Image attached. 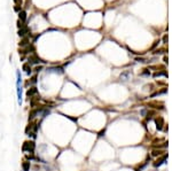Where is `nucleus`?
Wrapping results in <instances>:
<instances>
[{"mask_svg":"<svg viewBox=\"0 0 172 171\" xmlns=\"http://www.w3.org/2000/svg\"><path fill=\"white\" fill-rule=\"evenodd\" d=\"M23 69L24 70H27L28 75H30V72H31V68H30V63H25L23 66Z\"/></svg>","mask_w":172,"mask_h":171,"instance_id":"8","label":"nucleus"},{"mask_svg":"<svg viewBox=\"0 0 172 171\" xmlns=\"http://www.w3.org/2000/svg\"><path fill=\"white\" fill-rule=\"evenodd\" d=\"M27 34H28V29L25 27H22L20 29V31H18V36H20V37H24Z\"/></svg>","mask_w":172,"mask_h":171,"instance_id":"5","label":"nucleus"},{"mask_svg":"<svg viewBox=\"0 0 172 171\" xmlns=\"http://www.w3.org/2000/svg\"><path fill=\"white\" fill-rule=\"evenodd\" d=\"M156 126H157V129L158 130H162L163 129V118H157L156 120Z\"/></svg>","mask_w":172,"mask_h":171,"instance_id":"7","label":"nucleus"},{"mask_svg":"<svg viewBox=\"0 0 172 171\" xmlns=\"http://www.w3.org/2000/svg\"><path fill=\"white\" fill-rule=\"evenodd\" d=\"M23 151H29L32 153V152L34 151V144H33L32 141H27V142H24Z\"/></svg>","mask_w":172,"mask_h":171,"instance_id":"1","label":"nucleus"},{"mask_svg":"<svg viewBox=\"0 0 172 171\" xmlns=\"http://www.w3.org/2000/svg\"><path fill=\"white\" fill-rule=\"evenodd\" d=\"M22 167H23V170L24 171H29V169H30V162H24L23 164H22Z\"/></svg>","mask_w":172,"mask_h":171,"instance_id":"9","label":"nucleus"},{"mask_svg":"<svg viewBox=\"0 0 172 171\" xmlns=\"http://www.w3.org/2000/svg\"><path fill=\"white\" fill-rule=\"evenodd\" d=\"M159 154H161V152H157V151L153 152V155H154V156H157V155H159Z\"/></svg>","mask_w":172,"mask_h":171,"instance_id":"11","label":"nucleus"},{"mask_svg":"<svg viewBox=\"0 0 172 171\" xmlns=\"http://www.w3.org/2000/svg\"><path fill=\"white\" fill-rule=\"evenodd\" d=\"M38 62H41V61H40L36 55H31V56H29V63H38Z\"/></svg>","mask_w":172,"mask_h":171,"instance_id":"3","label":"nucleus"},{"mask_svg":"<svg viewBox=\"0 0 172 171\" xmlns=\"http://www.w3.org/2000/svg\"><path fill=\"white\" fill-rule=\"evenodd\" d=\"M16 3H22V0H14Z\"/></svg>","mask_w":172,"mask_h":171,"instance_id":"12","label":"nucleus"},{"mask_svg":"<svg viewBox=\"0 0 172 171\" xmlns=\"http://www.w3.org/2000/svg\"><path fill=\"white\" fill-rule=\"evenodd\" d=\"M28 44H29V39H28V38H24L23 40L20 43V45H21V46H27Z\"/></svg>","mask_w":172,"mask_h":171,"instance_id":"10","label":"nucleus"},{"mask_svg":"<svg viewBox=\"0 0 172 171\" xmlns=\"http://www.w3.org/2000/svg\"><path fill=\"white\" fill-rule=\"evenodd\" d=\"M37 92H38L37 87H31V88H30V90L27 92V95H28V97H32L33 94H36Z\"/></svg>","mask_w":172,"mask_h":171,"instance_id":"6","label":"nucleus"},{"mask_svg":"<svg viewBox=\"0 0 172 171\" xmlns=\"http://www.w3.org/2000/svg\"><path fill=\"white\" fill-rule=\"evenodd\" d=\"M165 160H166V155H164V156H162L159 160H157V162H155L154 165H155V167H159V165H162L163 163L165 162Z\"/></svg>","mask_w":172,"mask_h":171,"instance_id":"2","label":"nucleus"},{"mask_svg":"<svg viewBox=\"0 0 172 171\" xmlns=\"http://www.w3.org/2000/svg\"><path fill=\"white\" fill-rule=\"evenodd\" d=\"M18 17H20L21 22H24V21L27 20V13H25L24 10H21L20 14H18Z\"/></svg>","mask_w":172,"mask_h":171,"instance_id":"4","label":"nucleus"}]
</instances>
